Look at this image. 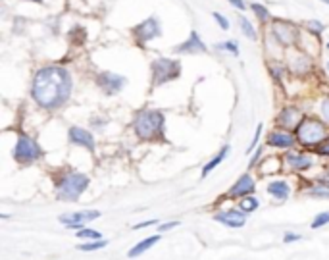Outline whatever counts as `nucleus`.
Returning <instances> with one entry per match:
<instances>
[{
  "label": "nucleus",
  "mask_w": 329,
  "mask_h": 260,
  "mask_svg": "<svg viewBox=\"0 0 329 260\" xmlns=\"http://www.w3.org/2000/svg\"><path fill=\"white\" fill-rule=\"evenodd\" d=\"M71 75L62 66H47L35 73L31 95L35 103L47 110H56L71 95Z\"/></svg>",
  "instance_id": "f257e3e1"
},
{
  "label": "nucleus",
  "mask_w": 329,
  "mask_h": 260,
  "mask_svg": "<svg viewBox=\"0 0 329 260\" xmlns=\"http://www.w3.org/2000/svg\"><path fill=\"white\" fill-rule=\"evenodd\" d=\"M164 114L158 110H141L135 120L133 127L139 139L152 141V139H162L164 137Z\"/></svg>",
  "instance_id": "f03ea898"
},
{
  "label": "nucleus",
  "mask_w": 329,
  "mask_h": 260,
  "mask_svg": "<svg viewBox=\"0 0 329 260\" xmlns=\"http://www.w3.org/2000/svg\"><path fill=\"white\" fill-rule=\"evenodd\" d=\"M87 185H89V177L85 173L71 172V173L62 177V181L58 185V197L62 201L73 203V201H77L81 197V193L87 189Z\"/></svg>",
  "instance_id": "7ed1b4c3"
},
{
  "label": "nucleus",
  "mask_w": 329,
  "mask_h": 260,
  "mask_svg": "<svg viewBox=\"0 0 329 260\" xmlns=\"http://www.w3.org/2000/svg\"><path fill=\"white\" fill-rule=\"evenodd\" d=\"M152 69V85L160 87L167 81H173L179 77L181 73V64L177 60H169V58H158L152 62L150 66Z\"/></svg>",
  "instance_id": "20e7f679"
},
{
  "label": "nucleus",
  "mask_w": 329,
  "mask_h": 260,
  "mask_svg": "<svg viewBox=\"0 0 329 260\" xmlns=\"http://www.w3.org/2000/svg\"><path fill=\"white\" fill-rule=\"evenodd\" d=\"M326 135H328V131H326V125H324V123H320L318 120H304V121L298 123L295 137H296L302 145L314 147V145L322 143V141L326 139Z\"/></svg>",
  "instance_id": "39448f33"
},
{
  "label": "nucleus",
  "mask_w": 329,
  "mask_h": 260,
  "mask_svg": "<svg viewBox=\"0 0 329 260\" xmlns=\"http://www.w3.org/2000/svg\"><path fill=\"white\" fill-rule=\"evenodd\" d=\"M12 155L17 162L27 164V162H33V160H37L41 156V147H39V143L35 139L27 137V135H19Z\"/></svg>",
  "instance_id": "423d86ee"
},
{
  "label": "nucleus",
  "mask_w": 329,
  "mask_h": 260,
  "mask_svg": "<svg viewBox=\"0 0 329 260\" xmlns=\"http://www.w3.org/2000/svg\"><path fill=\"white\" fill-rule=\"evenodd\" d=\"M135 37L139 39V43H148V41H152V39H156V37H160L162 35V31H160V23H158V19L156 17H148V19H145L143 23H139L135 29Z\"/></svg>",
  "instance_id": "0eeeda50"
},
{
  "label": "nucleus",
  "mask_w": 329,
  "mask_h": 260,
  "mask_svg": "<svg viewBox=\"0 0 329 260\" xmlns=\"http://www.w3.org/2000/svg\"><path fill=\"white\" fill-rule=\"evenodd\" d=\"M99 216H100V212H99V210H83V212H75V214L60 216L58 220H60L66 227H69V229H81L85 222H89V220H97Z\"/></svg>",
  "instance_id": "6e6552de"
},
{
  "label": "nucleus",
  "mask_w": 329,
  "mask_h": 260,
  "mask_svg": "<svg viewBox=\"0 0 329 260\" xmlns=\"http://www.w3.org/2000/svg\"><path fill=\"white\" fill-rule=\"evenodd\" d=\"M125 83H127V79L121 77V75H117V73L104 71V73L99 75V87H100L106 95H115V93H119V91L125 87Z\"/></svg>",
  "instance_id": "1a4fd4ad"
},
{
  "label": "nucleus",
  "mask_w": 329,
  "mask_h": 260,
  "mask_svg": "<svg viewBox=\"0 0 329 260\" xmlns=\"http://www.w3.org/2000/svg\"><path fill=\"white\" fill-rule=\"evenodd\" d=\"M214 220L227 225V227H243L247 224V216L243 210H227V212H219L214 216Z\"/></svg>",
  "instance_id": "9d476101"
},
{
  "label": "nucleus",
  "mask_w": 329,
  "mask_h": 260,
  "mask_svg": "<svg viewBox=\"0 0 329 260\" xmlns=\"http://www.w3.org/2000/svg\"><path fill=\"white\" fill-rule=\"evenodd\" d=\"M272 31H274L277 43H281L283 47H291L295 43V29H293V25H289L285 21H274Z\"/></svg>",
  "instance_id": "9b49d317"
},
{
  "label": "nucleus",
  "mask_w": 329,
  "mask_h": 260,
  "mask_svg": "<svg viewBox=\"0 0 329 260\" xmlns=\"http://www.w3.org/2000/svg\"><path fill=\"white\" fill-rule=\"evenodd\" d=\"M254 193V179L245 173L237 179V183L229 189V197H250Z\"/></svg>",
  "instance_id": "f8f14e48"
},
{
  "label": "nucleus",
  "mask_w": 329,
  "mask_h": 260,
  "mask_svg": "<svg viewBox=\"0 0 329 260\" xmlns=\"http://www.w3.org/2000/svg\"><path fill=\"white\" fill-rule=\"evenodd\" d=\"M67 135H69V141H71L73 145L85 147L87 151H95V139H93V135H91L89 131H85V129H81V127H71Z\"/></svg>",
  "instance_id": "ddd939ff"
},
{
  "label": "nucleus",
  "mask_w": 329,
  "mask_h": 260,
  "mask_svg": "<svg viewBox=\"0 0 329 260\" xmlns=\"http://www.w3.org/2000/svg\"><path fill=\"white\" fill-rule=\"evenodd\" d=\"M175 52H179V54H183V52H187V54H197V52H206V47H204V43L200 41L198 33H197V31H191V37H189L185 43H181L179 47H175Z\"/></svg>",
  "instance_id": "4468645a"
},
{
  "label": "nucleus",
  "mask_w": 329,
  "mask_h": 260,
  "mask_svg": "<svg viewBox=\"0 0 329 260\" xmlns=\"http://www.w3.org/2000/svg\"><path fill=\"white\" fill-rule=\"evenodd\" d=\"M295 139L291 133L287 131H272L270 137H268V143L272 147H279V149H287V147H293L295 145Z\"/></svg>",
  "instance_id": "2eb2a0df"
},
{
  "label": "nucleus",
  "mask_w": 329,
  "mask_h": 260,
  "mask_svg": "<svg viewBox=\"0 0 329 260\" xmlns=\"http://www.w3.org/2000/svg\"><path fill=\"white\" fill-rule=\"evenodd\" d=\"M279 123H281L283 127H298V123H300V112H298L296 108H293V106L283 108V112L279 114Z\"/></svg>",
  "instance_id": "dca6fc26"
},
{
  "label": "nucleus",
  "mask_w": 329,
  "mask_h": 260,
  "mask_svg": "<svg viewBox=\"0 0 329 260\" xmlns=\"http://www.w3.org/2000/svg\"><path fill=\"white\" fill-rule=\"evenodd\" d=\"M285 160H287V164H289L293 170H298V172L312 166V158H310V156L298 155V153H289V155L285 156Z\"/></svg>",
  "instance_id": "f3484780"
},
{
  "label": "nucleus",
  "mask_w": 329,
  "mask_h": 260,
  "mask_svg": "<svg viewBox=\"0 0 329 260\" xmlns=\"http://www.w3.org/2000/svg\"><path fill=\"white\" fill-rule=\"evenodd\" d=\"M160 241V235H152V237H147V239H143L141 243H137L131 251H129V259H137L139 255H143V253H147L150 247H154L156 243Z\"/></svg>",
  "instance_id": "a211bd4d"
},
{
  "label": "nucleus",
  "mask_w": 329,
  "mask_h": 260,
  "mask_svg": "<svg viewBox=\"0 0 329 260\" xmlns=\"http://www.w3.org/2000/svg\"><path fill=\"white\" fill-rule=\"evenodd\" d=\"M268 193L275 199H279V201H285L289 197V193H291V187L285 181H274V183L268 185Z\"/></svg>",
  "instance_id": "6ab92c4d"
},
{
  "label": "nucleus",
  "mask_w": 329,
  "mask_h": 260,
  "mask_svg": "<svg viewBox=\"0 0 329 260\" xmlns=\"http://www.w3.org/2000/svg\"><path fill=\"white\" fill-rule=\"evenodd\" d=\"M227 153H229V145L221 147V151L218 153V156H214V158H212V160H210V162L204 166V170H202V177H206V175H208V173H210V172H212L216 166H219V164L223 162V158L227 156Z\"/></svg>",
  "instance_id": "aec40b11"
},
{
  "label": "nucleus",
  "mask_w": 329,
  "mask_h": 260,
  "mask_svg": "<svg viewBox=\"0 0 329 260\" xmlns=\"http://www.w3.org/2000/svg\"><path fill=\"white\" fill-rule=\"evenodd\" d=\"M239 25H241V29H243L245 37H248L250 41H254V39H256V31H254L252 23H250V21L245 17V16H241V17H239Z\"/></svg>",
  "instance_id": "412c9836"
},
{
  "label": "nucleus",
  "mask_w": 329,
  "mask_h": 260,
  "mask_svg": "<svg viewBox=\"0 0 329 260\" xmlns=\"http://www.w3.org/2000/svg\"><path fill=\"white\" fill-rule=\"evenodd\" d=\"M102 247H106V241H104V239H99V241L83 243V245H79L77 249H79V251H83V253H89V251H99V249H102Z\"/></svg>",
  "instance_id": "4be33fe9"
},
{
  "label": "nucleus",
  "mask_w": 329,
  "mask_h": 260,
  "mask_svg": "<svg viewBox=\"0 0 329 260\" xmlns=\"http://www.w3.org/2000/svg\"><path fill=\"white\" fill-rule=\"evenodd\" d=\"M256 208H258V201L254 197H243V201H241V210L243 212H252Z\"/></svg>",
  "instance_id": "5701e85b"
},
{
  "label": "nucleus",
  "mask_w": 329,
  "mask_h": 260,
  "mask_svg": "<svg viewBox=\"0 0 329 260\" xmlns=\"http://www.w3.org/2000/svg\"><path fill=\"white\" fill-rule=\"evenodd\" d=\"M77 237H81V239H91V241L102 239V237H100V231H97V229H81V231H77Z\"/></svg>",
  "instance_id": "b1692460"
},
{
  "label": "nucleus",
  "mask_w": 329,
  "mask_h": 260,
  "mask_svg": "<svg viewBox=\"0 0 329 260\" xmlns=\"http://www.w3.org/2000/svg\"><path fill=\"white\" fill-rule=\"evenodd\" d=\"M252 12L256 14V17H258L260 21L270 19V12H268V8H264L262 4H252Z\"/></svg>",
  "instance_id": "393cba45"
},
{
  "label": "nucleus",
  "mask_w": 329,
  "mask_h": 260,
  "mask_svg": "<svg viewBox=\"0 0 329 260\" xmlns=\"http://www.w3.org/2000/svg\"><path fill=\"white\" fill-rule=\"evenodd\" d=\"M329 224V212H322V214H318L316 218H314V222H312V227L314 229H318V227H322V225H328Z\"/></svg>",
  "instance_id": "a878e982"
},
{
  "label": "nucleus",
  "mask_w": 329,
  "mask_h": 260,
  "mask_svg": "<svg viewBox=\"0 0 329 260\" xmlns=\"http://www.w3.org/2000/svg\"><path fill=\"white\" fill-rule=\"evenodd\" d=\"M219 51H227L231 54H239V49H237V43L235 41H227V43H219L218 45Z\"/></svg>",
  "instance_id": "bb28decb"
},
{
  "label": "nucleus",
  "mask_w": 329,
  "mask_h": 260,
  "mask_svg": "<svg viewBox=\"0 0 329 260\" xmlns=\"http://www.w3.org/2000/svg\"><path fill=\"white\" fill-rule=\"evenodd\" d=\"M329 185H322V187H314V189H310L308 193L310 195H314V197H329Z\"/></svg>",
  "instance_id": "cd10ccee"
},
{
  "label": "nucleus",
  "mask_w": 329,
  "mask_h": 260,
  "mask_svg": "<svg viewBox=\"0 0 329 260\" xmlns=\"http://www.w3.org/2000/svg\"><path fill=\"white\" fill-rule=\"evenodd\" d=\"M320 112H322V116H324V120L329 123V97L328 99H324L322 104H320Z\"/></svg>",
  "instance_id": "c85d7f7f"
},
{
  "label": "nucleus",
  "mask_w": 329,
  "mask_h": 260,
  "mask_svg": "<svg viewBox=\"0 0 329 260\" xmlns=\"http://www.w3.org/2000/svg\"><path fill=\"white\" fill-rule=\"evenodd\" d=\"M308 29H310L312 33H322V31H324V23H320V21H308Z\"/></svg>",
  "instance_id": "c756f323"
},
{
  "label": "nucleus",
  "mask_w": 329,
  "mask_h": 260,
  "mask_svg": "<svg viewBox=\"0 0 329 260\" xmlns=\"http://www.w3.org/2000/svg\"><path fill=\"white\" fill-rule=\"evenodd\" d=\"M214 19L218 21L221 29H227V27H229V21H227V19H225V17H223L221 14H218V12H214Z\"/></svg>",
  "instance_id": "7c9ffc66"
},
{
  "label": "nucleus",
  "mask_w": 329,
  "mask_h": 260,
  "mask_svg": "<svg viewBox=\"0 0 329 260\" xmlns=\"http://www.w3.org/2000/svg\"><path fill=\"white\" fill-rule=\"evenodd\" d=\"M260 133H262V123L256 127V133H254V139H252V143H250V149H248V151L256 149V145H258V139H260Z\"/></svg>",
  "instance_id": "2f4dec72"
},
{
  "label": "nucleus",
  "mask_w": 329,
  "mask_h": 260,
  "mask_svg": "<svg viewBox=\"0 0 329 260\" xmlns=\"http://www.w3.org/2000/svg\"><path fill=\"white\" fill-rule=\"evenodd\" d=\"M179 225V222H165L162 224L160 227H158V231H167V229H173V227H177Z\"/></svg>",
  "instance_id": "473e14b6"
},
{
  "label": "nucleus",
  "mask_w": 329,
  "mask_h": 260,
  "mask_svg": "<svg viewBox=\"0 0 329 260\" xmlns=\"http://www.w3.org/2000/svg\"><path fill=\"white\" fill-rule=\"evenodd\" d=\"M298 239H300V235H296V233H285V237H283V241H285V243L298 241Z\"/></svg>",
  "instance_id": "72a5a7b5"
},
{
  "label": "nucleus",
  "mask_w": 329,
  "mask_h": 260,
  "mask_svg": "<svg viewBox=\"0 0 329 260\" xmlns=\"http://www.w3.org/2000/svg\"><path fill=\"white\" fill-rule=\"evenodd\" d=\"M152 224H156V220H148V222H141V224H135L133 227H135V229H143V227H148V225H152Z\"/></svg>",
  "instance_id": "f704fd0d"
},
{
  "label": "nucleus",
  "mask_w": 329,
  "mask_h": 260,
  "mask_svg": "<svg viewBox=\"0 0 329 260\" xmlns=\"http://www.w3.org/2000/svg\"><path fill=\"white\" fill-rule=\"evenodd\" d=\"M229 2H231L235 8H239V10H245V8H247V4H245L243 0H229Z\"/></svg>",
  "instance_id": "c9c22d12"
},
{
  "label": "nucleus",
  "mask_w": 329,
  "mask_h": 260,
  "mask_svg": "<svg viewBox=\"0 0 329 260\" xmlns=\"http://www.w3.org/2000/svg\"><path fill=\"white\" fill-rule=\"evenodd\" d=\"M320 155H328L329 156V143L328 145H324V147L320 149Z\"/></svg>",
  "instance_id": "e433bc0d"
},
{
  "label": "nucleus",
  "mask_w": 329,
  "mask_h": 260,
  "mask_svg": "<svg viewBox=\"0 0 329 260\" xmlns=\"http://www.w3.org/2000/svg\"><path fill=\"white\" fill-rule=\"evenodd\" d=\"M322 2H326V4H329V0H322Z\"/></svg>",
  "instance_id": "4c0bfd02"
},
{
  "label": "nucleus",
  "mask_w": 329,
  "mask_h": 260,
  "mask_svg": "<svg viewBox=\"0 0 329 260\" xmlns=\"http://www.w3.org/2000/svg\"><path fill=\"white\" fill-rule=\"evenodd\" d=\"M33 2H41V0H33Z\"/></svg>",
  "instance_id": "58836bf2"
},
{
  "label": "nucleus",
  "mask_w": 329,
  "mask_h": 260,
  "mask_svg": "<svg viewBox=\"0 0 329 260\" xmlns=\"http://www.w3.org/2000/svg\"><path fill=\"white\" fill-rule=\"evenodd\" d=\"M328 69H329V62H328Z\"/></svg>",
  "instance_id": "ea45409f"
},
{
  "label": "nucleus",
  "mask_w": 329,
  "mask_h": 260,
  "mask_svg": "<svg viewBox=\"0 0 329 260\" xmlns=\"http://www.w3.org/2000/svg\"><path fill=\"white\" fill-rule=\"evenodd\" d=\"M328 49H329V45H328Z\"/></svg>",
  "instance_id": "a19ab883"
}]
</instances>
